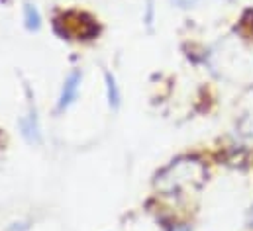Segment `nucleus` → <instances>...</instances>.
Here are the masks:
<instances>
[{
  "instance_id": "f257e3e1",
  "label": "nucleus",
  "mask_w": 253,
  "mask_h": 231,
  "mask_svg": "<svg viewBox=\"0 0 253 231\" xmlns=\"http://www.w3.org/2000/svg\"><path fill=\"white\" fill-rule=\"evenodd\" d=\"M81 86H83V71L81 69H73L65 75L61 88H59V96H57V112L63 114L71 106L77 104L79 94H81Z\"/></svg>"
},
{
  "instance_id": "f03ea898",
  "label": "nucleus",
  "mask_w": 253,
  "mask_h": 231,
  "mask_svg": "<svg viewBox=\"0 0 253 231\" xmlns=\"http://www.w3.org/2000/svg\"><path fill=\"white\" fill-rule=\"evenodd\" d=\"M18 129H20V135L24 137L26 143L30 145H40L43 141V129H42V121H40V116L34 104L28 106L26 114L20 116L18 119Z\"/></svg>"
},
{
  "instance_id": "7ed1b4c3",
  "label": "nucleus",
  "mask_w": 253,
  "mask_h": 231,
  "mask_svg": "<svg viewBox=\"0 0 253 231\" xmlns=\"http://www.w3.org/2000/svg\"><path fill=\"white\" fill-rule=\"evenodd\" d=\"M104 88H106V100L112 110H118L122 104V88L116 80V77L110 71H104Z\"/></svg>"
},
{
  "instance_id": "20e7f679",
  "label": "nucleus",
  "mask_w": 253,
  "mask_h": 231,
  "mask_svg": "<svg viewBox=\"0 0 253 231\" xmlns=\"http://www.w3.org/2000/svg\"><path fill=\"white\" fill-rule=\"evenodd\" d=\"M22 18H24V26H26L28 32H40V28L43 24V18H42V12L36 4L26 2L24 8H22Z\"/></svg>"
},
{
  "instance_id": "39448f33",
  "label": "nucleus",
  "mask_w": 253,
  "mask_h": 231,
  "mask_svg": "<svg viewBox=\"0 0 253 231\" xmlns=\"http://www.w3.org/2000/svg\"><path fill=\"white\" fill-rule=\"evenodd\" d=\"M198 0H173V4L175 6H179V8H189L192 4H196Z\"/></svg>"
},
{
  "instance_id": "423d86ee",
  "label": "nucleus",
  "mask_w": 253,
  "mask_h": 231,
  "mask_svg": "<svg viewBox=\"0 0 253 231\" xmlns=\"http://www.w3.org/2000/svg\"><path fill=\"white\" fill-rule=\"evenodd\" d=\"M169 231H192L189 226H185V224H177V226H173Z\"/></svg>"
},
{
  "instance_id": "0eeeda50",
  "label": "nucleus",
  "mask_w": 253,
  "mask_h": 231,
  "mask_svg": "<svg viewBox=\"0 0 253 231\" xmlns=\"http://www.w3.org/2000/svg\"><path fill=\"white\" fill-rule=\"evenodd\" d=\"M252 222H253V206H252Z\"/></svg>"
}]
</instances>
